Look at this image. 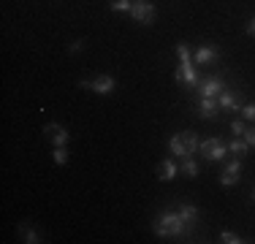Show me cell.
Segmentation results:
<instances>
[{
	"instance_id": "6da1fadb",
	"label": "cell",
	"mask_w": 255,
	"mask_h": 244,
	"mask_svg": "<svg viewBox=\"0 0 255 244\" xmlns=\"http://www.w3.org/2000/svg\"><path fill=\"white\" fill-rule=\"evenodd\" d=\"M152 231L166 239V236H185L190 231V225L179 217V212H160L152 223Z\"/></svg>"
},
{
	"instance_id": "7a4b0ae2",
	"label": "cell",
	"mask_w": 255,
	"mask_h": 244,
	"mask_svg": "<svg viewBox=\"0 0 255 244\" xmlns=\"http://www.w3.org/2000/svg\"><path fill=\"white\" fill-rule=\"evenodd\" d=\"M198 152L204 155L206 163H220L228 157V144L223 141V138H204L201 146H198Z\"/></svg>"
},
{
	"instance_id": "3957f363",
	"label": "cell",
	"mask_w": 255,
	"mask_h": 244,
	"mask_svg": "<svg viewBox=\"0 0 255 244\" xmlns=\"http://www.w3.org/2000/svg\"><path fill=\"white\" fill-rule=\"evenodd\" d=\"M223 90H226V82H223L220 73H215V76H204L201 82H198L196 93H198V98H217Z\"/></svg>"
},
{
	"instance_id": "277c9868",
	"label": "cell",
	"mask_w": 255,
	"mask_h": 244,
	"mask_svg": "<svg viewBox=\"0 0 255 244\" xmlns=\"http://www.w3.org/2000/svg\"><path fill=\"white\" fill-rule=\"evenodd\" d=\"M155 5L149 3V0H141V3H133V8H130V16H133V22H138V24H152L155 22Z\"/></svg>"
},
{
	"instance_id": "5b68a950",
	"label": "cell",
	"mask_w": 255,
	"mask_h": 244,
	"mask_svg": "<svg viewBox=\"0 0 255 244\" xmlns=\"http://www.w3.org/2000/svg\"><path fill=\"white\" fill-rule=\"evenodd\" d=\"M174 79H177L179 84H187L190 90H196L198 82H201V76H198V71H196V65H193V63H179V68H177V73H174Z\"/></svg>"
},
{
	"instance_id": "8992f818",
	"label": "cell",
	"mask_w": 255,
	"mask_h": 244,
	"mask_svg": "<svg viewBox=\"0 0 255 244\" xmlns=\"http://www.w3.org/2000/svg\"><path fill=\"white\" fill-rule=\"evenodd\" d=\"M239 176H242V157H234V160H228L226 168H223L220 185L223 187H231V185H236V182H239Z\"/></svg>"
},
{
	"instance_id": "52a82bcc",
	"label": "cell",
	"mask_w": 255,
	"mask_h": 244,
	"mask_svg": "<svg viewBox=\"0 0 255 244\" xmlns=\"http://www.w3.org/2000/svg\"><path fill=\"white\" fill-rule=\"evenodd\" d=\"M114 87H117V82H114V76H109V73H101V76L90 79V90L98 95H112Z\"/></svg>"
},
{
	"instance_id": "ba28073f",
	"label": "cell",
	"mask_w": 255,
	"mask_h": 244,
	"mask_svg": "<svg viewBox=\"0 0 255 244\" xmlns=\"http://www.w3.org/2000/svg\"><path fill=\"white\" fill-rule=\"evenodd\" d=\"M217 103H220V109H226V112H239V109H242V93H239V90L231 93V90L226 87L220 95H217Z\"/></svg>"
},
{
	"instance_id": "9c48e42d",
	"label": "cell",
	"mask_w": 255,
	"mask_h": 244,
	"mask_svg": "<svg viewBox=\"0 0 255 244\" xmlns=\"http://www.w3.org/2000/svg\"><path fill=\"white\" fill-rule=\"evenodd\" d=\"M44 133H46V138H49V141L54 144V146H65L68 144V130H65L63 125H57V122H49V125L44 127Z\"/></svg>"
},
{
	"instance_id": "30bf717a",
	"label": "cell",
	"mask_w": 255,
	"mask_h": 244,
	"mask_svg": "<svg viewBox=\"0 0 255 244\" xmlns=\"http://www.w3.org/2000/svg\"><path fill=\"white\" fill-rule=\"evenodd\" d=\"M217 114H220L217 98H201V101H198V117L201 120H215Z\"/></svg>"
},
{
	"instance_id": "8fae6325",
	"label": "cell",
	"mask_w": 255,
	"mask_h": 244,
	"mask_svg": "<svg viewBox=\"0 0 255 244\" xmlns=\"http://www.w3.org/2000/svg\"><path fill=\"white\" fill-rule=\"evenodd\" d=\"M217 57H220L217 46H198L196 54H193V63L196 65H209V63H215Z\"/></svg>"
},
{
	"instance_id": "7c38bea8",
	"label": "cell",
	"mask_w": 255,
	"mask_h": 244,
	"mask_svg": "<svg viewBox=\"0 0 255 244\" xmlns=\"http://www.w3.org/2000/svg\"><path fill=\"white\" fill-rule=\"evenodd\" d=\"M177 174H179V166H177L174 160H163L160 166H157V179H160V182L177 179Z\"/></svg>"
},
{
	"instance_id": "4fadbf2b",
	"label": "cell",
	"mask_w": 255,
	"mask_h": 244,
	"mask_svg": "<svg viewBox=\"0 0 255 244\" xmlns=\"http://www.w3.org/2000/svg\"><path fill=\"white\" fill-rule=\"evenodd\" d=\"M177 212H179V217L193 228V223L198 220V206H193V204H179V209H177Z\"/></svg>"
},
{
	"instance_id": "5bb4252c",
	"label": "cell",
	"mask_w": 255,
	"mask_h": 244,
	"mask_svg": "<svg viewBox=\"0 0 255 244\" xmlns=\"http://www.w3.org/2000/svg\"><path fill=\"white\" fill-rule=\"evenodd\" d=\"M247 149H250V144H247L245 138H239V136H234V138H231L228 152H231L234 157H245V155H247Z\"/></svg>"
},
{
	"instance_id": "9a60e30c",
	"label": "cell",
	"mask_w": 255,
	"mask_h": 244,
	"mask_svg": "<svg viewBox=\"0 0 255 244\" xmlns=\"http://www.w3.org/2000/svg\"><path fill=\"white\" fill-rule=\"evenodd\" d=\"M179 136H182V141H185V146H187V155L198 152V146H201V138H198L196 133H193V130H182Z\"/></svg>"
},
{
	"instance_id": "2e32d148",
	"label": "cell",
	"mask_w": 255,
	"mask_h": 244,
	"mask_svg": "<svg viewBox=\"0 0 255 244\" xmlns=\"http://www.w3.org/2000/svg\"><path fill=\"white\" fill-rule=\"evenodd\" d=\"M179 171H182L185 176H190V179H196V176H198V163L193 160V155L182 157V163H179Z\"/></svg>"
},
{
	"instance_id": "e0dca14e",
	"label": "cell",
	"mask_w": 255,
	"mask_h": 244,
	"mask_svg": "<svg viewBox=\"0 0 255 244\" xmlns=\"http://www.w3.org/2000/svg\"><path fill=\"white\" fill-rule=\"evenodd\" d=\"M168 149H171L177 157H187V146H185V141H182L179 133H174V136L168 138Z\"/></svg>"
},
{
	"instance_id": "ac0fdd59",
	"label": "cell",
	"mask_w": 255,
	"mask_h": 244,
	"mask_svg": "<svg viewBox=\"0 0 255 244\" xmlns=\"http://www.w3.org/2000/svg\"><path fill=\"white\" fill-rule=\"evenodd\" d=\"M19 234L25 236V242L27 244H35V242H41V234L35 228H30V225H19Z\"/></svg>"
},
{
	"instance_id": "d6986e66",
	"label": "cell",
	"mask_w": 255,
	"mask_h": 244,
	"mask_svg": "<svg viewBox=\"0 0 255 244\" xmlns=\"http://www.w3.org/2000/svg\"><path fill=\"white\" fill-rule=\"evenodd\" d=\"M112 11H117V14H130L133 8V0H112Z\"/></svg>"
},
{
	"instance_id": "ffe728a7",
	"label": "cell",
	"mask_w": 255,
	"mask_h": 244,
	"mask_svg": "<svg viewBox=\"0 0 255 244\" xmlns=\"http://www.w3.org/2000/svg\"><path fill=\"white\" fill-rule=\"evenodd\" d=\"M220 242L223 244H242L245 239H242L239 234H234V231H220Z\"/></svg>"
},
{
	"instance_id": "44dd1931",
	"label": "cell",
	"mask_w": 255,
	"mask_h": 244,
	"mask_svg": "<svg viewBox=\"0 0 255 244\" xmlns=\"http://www.w3.org/2000/svg\"><path fill=\"white\" fill-rule=\"evenodd\" d=\"M54 163H57V166H65V163H68V152H65V146H54Z\"/></svg>"
},
{
	"instance_id": "7402d4cb",
	"label": "cell",
	"mask_w": 255,
	"mask_h": 244,
	"mask_svg": "<svg viewBox=\"0 0 255 244\" xmlns=\"http://www.w3.org/2000/svg\"><path fill=\"white\" fill-rule=\"evenodd\" d=\"M177 54H179V63H193V60H190V49H187V44H177Z\"/></svg>"
},
{
	"instance_id": "603a6c76",
	"label": "cell",
	"mask_w": 255,
	"mask_h": 244,
	"mask_svg": "<svg viewBox=\"0 0 255 244\" xmlns=\"http://www.w3.org/2000/svg\"><path fill=\"white\" fill-rule=\"evenodd\" d=\"M239 112H242V117H245V120L255 122V103H245V106H242Z\"/></svg>"
},
{
	"instance_id": "cb8c5ba5",
	"label": "cell",
	"mask_w": 255,
	"mask_h": 244,
	"mask_svg": "<svg viewBox=\"0 0 255 244\" xmlns=\"http://www.w3.org/2000/svg\"><path fill=\"white\" fill-rule=\"evenodd\" d=\"M242 138H245L250 146H255V125L253 127H245V133H242Z\"/></svg>"
},
{
	"instance_id": "d4e9b609",
	"label": "cell",
	"mask_w": 255,
	"mask_h": 244,
	"mask_svg": "<svg viewBox=\"0 0 255 244\" xmlns=\"http://www.w3.org/2000/svg\"><path fill=\"white\" fill-rule=\"evenodd\" d=\"M231 133H234V136H242V133H245V122L234 120V122H231Z\"/></svg>"
},
{
	"instance_id": "484cf974",
	"label": "cell",
	"mask_w": 255,
	"mask_h": 244,
	"mask_svg": "<svg viewBox=\"0 0 255 244\" xmlns=\"http://www.w3.org/2000/svg\"><path fill=\"white\" fill-rule=\"evenodd\" d=\"M247 35H255V16L247 22Z\"/></svg>"
},
{
	"instance_id": "4316f807",
	"label": "cell",
	"mask_w": 255,
	"mask_h": 244,
	"mask_svg": "<svg viewBox=\"0 0 255 244\" xmlns=\"http://www.w3.org/2000/svg\"><path fill=\"white\" fill-rule=\"evenodd\" d=\"M79 49H84V41H74L71 44V52H79Z\"/></svg>"
},
{
	"instance_id": "83f0119b",
	"label": "cell",
	"mask_w": 255,
	"mask_h": 244,
	"mask_svg": "<svg viewBox=\"0 0 255 244\" xmlns=\"http://www.w3.org/2000/svg\"><path fill=\"white\" fill-rule=\"evenodd\" d=\"M133 3H141V0H133Z\"/></svg>"
}]
</instances>
